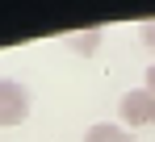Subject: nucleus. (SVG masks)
<instances>
[{"label": "nucleus", "mask_w": 155, "mask_h": 142, "mask_svg": "<svg viewBox=\"0 0 155 142\" xmlns=\"http://www.w3.org/2000/svg\"><path fill=\"white\" fill-rule=\"evenodd\" d=\"M117 117H122L117 125L130 130V134H134V130H143V125L155 130V96L147 92V88H130V92L117 100Z\"/></svg>", "instance_id": "obj_1"}, {"label": "nucleus", "mask_w": 155, "mask_h": 142, "mask_svg": "<svg viewBox=\"0 0 155 142\" xmlns=\"http://www.w3.org/2000/svg\"><path fill=\"white\" fill-rule=\"evenodd\" d=\"M25 117H29V92L17 84V79L0 75V125L13 130V125H21Z\"/></svg>", "instance_id": "obj_2"}, {"label": "nucleus", "mask_w": 155, "mask_h": 142, "mask_svg": "<svg viewBox=\"0 0 155 142\" xmlns=\"http://www.w3.org/2000/svg\"><path fill=\"white\" fill-rule=\"evenodd\" d=\"M84 142H138L130 130H122L117 121H101V125H92L88 134H84Z\"/></svg>", "instance_id": "obj_3"}, {"label": "nucleus", "mask_w": 155, "mask_h": 142, "mask_svg": "<svg viewBox=\"0 0 155 142\" xmlns=\"http://www.w3.org/2000/svg\"><path fill=\"white\" fill-rule=\"evenodd\" d=\"M101 38H105L101 29H84V34H67L63 42L76 50V54H84V59H88V54H97V50H101Z\"/></svg>", "instance_id": "obj_4"}, {"label": "nucleus", "mask_w": 155, "mask_h": 142, "mask_svg": "<svg viewBox=\"0 0 155 142\" xmlns=\"http://www.w3.org/2000/svg\"><path fill=\"white\" fill-rule=\"evenodd\" d=\"M138 42L155 54V21H147V25H138Z\"/></svg>", "instance_id": "obj_5"}, {"label": "nucleus", "mask_w": 155, "mask_h": 142, "mask_svg": "<svg viewBox=\"0 0 155 142\" xmlns=\"http://www.w3.org/2000/svg\"><path fill=\"white\" fill-rule=\"evenodd\" d=\"M143 88H147V92L155 96V63H151V67H147V75H143Z\"/></svg>", "instance_id": "obj_6"}]
</instances>
